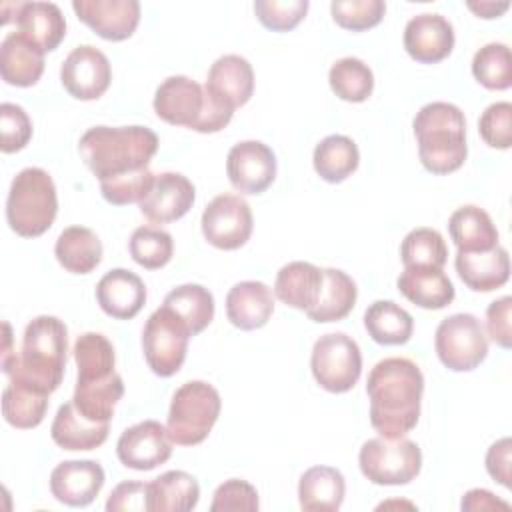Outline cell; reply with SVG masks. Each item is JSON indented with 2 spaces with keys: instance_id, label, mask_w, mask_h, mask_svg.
Returning <instances> with one entry per match:
<instances>
[{
  "instance_id": "cell-1",
  "label": "cell",
  "mask_w": 512,
  "mask_h": 512,
  "mask_svg": "<svg viewBox=\"0 0 512 512\" xmlns=\"http://www.w3.org/2000/svg\"><path fill=\"white\" fill-rule=\"evenodd\" d=\"M424 376L416 362L402 356L380 360L368 374L370 424L382 438H402L420 420Z\"/></svg>"
},
{
  "instance_id": "cell-2",
  "label": "cell",
  "mask_w": 512,
  "mask_h": 512,
  "mask_svg": "<svg viewBox=\"0 0 512 512\" xmlns=\"http://www.w3.org/2000/svg\"><path fill=\"white\" fill-rule=\"evenodd\" d=\"M66 352V324L56 316L42 314L26 324L20 352L2 360V372L8 382H20L50 396L62 384Z\"/></svg>"
},
{
  "instance_id": "cell-3",
  "label": "cell",
  "mask_w": 512,
  "mask_h": 512,
  "mask_svg": "<svg viewBox=\"0 0 512 512\" xmlns=\"http://www.w3.org/2000/svg\"><path fill=\"white\" fill-rule=\"evenodd\" d=\"M78 152L102 182L148 168L158 152V136L146 126H92L82 134Z\"/></svg>"
},
{
  "instance_id": "cell-4",
  "label": "cell",
  "mask_w": 512,
  "mask_h": 512,
  "mask_svg": "<svg viewBox=\"0 0 512 512\" xmlns=\"http://www.w3.org/2000/svg\"><path fill=\"white\" fill-rule=\"evenodd\" d=\"M422 166L432 174L456 172L466 156V118L450 102L424 104L412 120Z\"/></svg>"
},
{
  "instance_id": "cell-5",
  "label": "cell",
  "mask_w": 512,
  "mask_h": 512,
  "mask_svg": "<svg viewBox=\"0 0 512 512\" xmlns=\"http://www.w3.org/2000/svg\"><path fill=\"white\" fill-rule=\"evenodd\" d=\"M154 112L172 126H184L202 134L220 132L232 120L234 110L218 102L206 86L188 76L166 78L154 94Z\"/></svg>"
},
{
  "instance_id": "cell-6",
  "label": "cell",
  "mask_w": 512,
  "mask_h": 512,
  "mask_svg": "<svg viewBox=\"0 0 512 512\" xmlns=\"http://www.w3.org/2000/svg\"><path fill=\"white\" fill-rule=\"evenodd\" d=\"M58 196L52 176L36 166L20 170L8 190L6 222L22 238L42 236L56 220Z\"/></svg>"
},
{
  "instance_id": "cell-7",
  "label": "cell",
  "mask_w": 512,
  "mask_h": 512,
  "mask_svg": "<svg viewBox=\"0 0 512 512\" xmlns=\"http://www.w3.org/2000/svg\"><path fill=\"white\" fill-rule=\"evenodd\" d=\"M218 390L204 380L184 382L172 396L166 430L174 444L196 446L204 442L220 416Z\"/></svg>"
},
{
  "instance_id": "cell-8",
  "label": "cell",
  "mask_w": 512,
  "mask_h": 512,
  "mask_svg": "<svg viewBox=\"0 0 512 512\" xmlns=\"http://www.w3.org/2000/svg\"><path fill=\"white\" fill-rule=\"evenodd\" d=\"M364 478L378 486H402L412 482L422 468L420 446L406 436L370 438L358 452Z\"/></svg>"
},
{
  "instance_id": "cell-9",
  "label": "cell",
  "mask_w": 512,
  "mask_h": 512,
  "mask_svg": "<svg viewBox=\"0 0 512 512\" xmlns=\"http://www.w3.org/2000/svg\"><path fill=\"white\" fill-rule=\"evenodd\" d=\"M434 348L448 370L470 372L488 356V336L474 314L458 312L438 324Z\"/></svg>"
},
{
  "instance_id": "cell-10",
  "label": "cell",
  "mask_w": 512,
  "mask_h": 512,
  "mask_svg": "<svg viewBox=\"0 0 512 512\" xmlns=\"http://www.w3.org/2000/svg\"><path fill=\"white\" fill-rule=\"evenodd\" d=\"M310 368L324 390L332 394L348 392L362 374L360 346L344 332L324 334L312 346Z\"/></svg>"
},
{
  "instance_id": "cell-11",
  "label": "cell",
  "mask_w": 512,
  "mask_h": 512,
  "mask_svg": "<svg viewBox=\"0 0 512 512\" xmlns=\"http://www.w3.org/2000/svg\"><path fill=\"white\" fill-rule=\"evenodd\" d=\"M190 332L184 322L166 306L154 310L142 330V352L148 368L162 378L174 376L188 352Z\"/></svg>"
},
{
  "instance_id": "cell-12",
  "label": "cell",
  "mask_w": 512,
  "mask_h": 512,
  "mask_svg": "<svg viewBox=\"0 0 512 512\" xmlns=\"http://www.w3.org/2000/svg\"><path fill=\"white\" fill-rule=\"evenodd\" d=\"M202 234L208 244L220 250H238L254 228L250 204L238 194H218L202 212Z\"/></svg>"
},
{
  "instance_id": "cell-13",
  "label": "cell",
  "mask_w": 512,
  "mask_h": 512,
  "mask_svg": "<svg viewBox=\"0 0 512 512\" xmlns=\"http://www.w3.org/2000/svg\"><path fill=\"white\" fill-rule=\"evenodd\" d=\"M112 68L108 56L96 46H76L60 66V82L76 100H98L110 86Z\"/></svg>"
},
{
  "instance_id": "cell-14",
  "label": "cell",
  "mask_w": 512,
  "mask_h": 512,
  "mask_svg": "<svg viewBox=\"0 0 512 512\" xmlns=\"http://www.w3.org/2000/svg\"><path fill=\"white\" fill-rule=\"evenodd\" d=\"M226 174L240 194H262L276 178V156L260 140H244L230 148Z\"/></svg>"
},
{
  "instance_id": "cell-15",
  "label": "cell",
  "mask_w": 512,
  "mask_h": 512,
  "mask_svg": "<svg viewBox=\"0 0 512 512\" xmlns=\"http://www.w3.org/2000/svg\"><path fill=\"white\" fill-rule=\"evenodd\" d=\"M172 438L158 420H142L126 428L116 442L118 460L132 470H152L172 456Z\"/></svg>"
},
{
  "instance_id": "cell-16",
  "label": "cell",
  "mask_w": 512,
  "mask_h": 512,
  "mask_svg": "<svg viewBox=\"0 0 512 512\" xmlns=\"http://www.w3.org/2000/svg\"><path fill=\"white\" fill-rule=\"evenodd\" d=\"M72 8L100 38L112 42L130 38L140 22L138 0H74Z\"/></svg>"
},
{
  "instance_id": "cell-17",
  "label": "cell",
  "mask_w": 512,
  "mask_h": 512,
  "mask_svg": "<svg viewBox=\"0 0 512 512\" xmlns=\"http://www.w3.org/2000/svg\"><path fill=\"white\" fill-rule=\"evenodd\" d=\"M104 480V468L96 460H64L50 474V492L66 506L84 508L100 494Z\"/></svg>"
},
{
  "instance_id": "cell-18",
  "label": "cell",
  "mask_w": 512,
  "mask_h": 512,
  "mask_svg": "<svg viewBox=\"0 0 512 512\" xmlns=\"http://www.w3.org/2000/svg\"><path fill=\"white\" fill-rule=\"evenodd\" d=\"M194 184L180 172H160L154 176L150 192L138 204L140 212L154 224L180 220L194 204Z\"/></svg>"
},
{
  "instance_id": "cell-19",
  "label": "cell",
  "mask_w": 512,
  "mask_h": 512,
  "mask_svg": "<svg viewBox=\"0 0 512 512\" xmlns=\"http://www.w3.org/2000/svg\"><path fill=\"white\" fill-rule=\"evenodd\" d=\"M454 28L442 14H416L404 28V48L416 62L436 64L454 48Z\"/></svg>"
},
{
  "instance_id": "cell-20",
  "label": "cell",
  "mask_w": 512,
  "mask_h": 512,
  "mask_svg": "<svg viewBox=\"0 0 512 512\" xmlns=\"http://www.w3.org/2000/svg\"><path fill=\"white\" fill-rule=\"evenodd\" d=\"M204 86L218 102L236 110L254 94L252 64L244 56L224 54L210 66Z\"/></svg>"
},
{
  "instance_id": "cell-21",
  "label": "cell",
  "mask_w": 512,
  "mask_h": 512,
  "mask_svg": "<svg viewBox=\"0 0 512 512\" xmlns=\"http://www.w3.org/2000/svg\"><path fill=\"white\" fill-rule=\"evenodd\" d=\"M96 300L110 318L130 320L146 304V286L138 274L126 268H114L98 280Z\"/></svg>"
},
{
  "instance_id": "cell-22",
  "label": "cell",
  "mask_w": 512,
  "mask_h": 512,
  "mask_svg": "<svg viewBox=\"0 0 512 512\" xmlns=\"http://www.w3.org/2000/svg\"><path fill=\"white\" fill-rule=\"evenodd\" d=\"M274 312V294L260 280L234 284L226 294V316L240 330H258Z\"/></svg>"
},
{
  "instance_id": "cell-23",
  "label": "cell",
  "mask_w": 512,
  "mask_h": 512,
  "mask_svg": "<svg viewBox=\"0 0 512 512\" xmlns=\"http://www.w3.org/2000/svg\"><path fill=\"white\" fill-rule=\"evenodd\" d=\"M16 32L34 42L42 52H52L66 36V18L54 2H18Z\"/></svg>"
},
{
  "instance_id": "cell-24",
  "label": "cell",
  "mask_w": 512,
  "mask_h": 512,
  "mask_svg": "<svg viewBox=\"0 0 512 512\" xmlns=\"http://www.w3.org/2000/svg\"><path fill=\"white\" fill-rule=\"evenodd\" d=\"M324 286V270L304 262L294 260L284 264L274 280V296L290 308L308 312L316 306Z\"/></svg>"
},
{
  "instance_id": "cell-25",
  "label": "cell",
  "mask_w": 512,
  "mask_h": 512,
  "mask_svg": "<svg viewBox=\"0 0 512 512\" xmlns=\"http://www.w3.org/2000/svg\"><path fill=\"white\" fill-rule=\"evenodd\" d=\"M454 266L460 280L474 292H492L510 278V258L500 244L486 252H456Z\"/></svg>"
},
{
  "instance_id": "cell-26",
  "label": "cell",
  "mask_w": 512,
  "mask_h": 512,
  "mask_svg": "<svg viewBox=\"0 0 512 512\" xmlns=\"http://www.w3.org/2000/svg\"><path fill=\"white\" fill-rule=\"evenodd\" d=\"M44 54L20 32H10L0 44V74L10 86H34L44 72Z\"/></svg>"
},
{
  "instance_id": "cell-27",
  "label": "cell",
  "mask_w": 512,
  "mask_h": 512,
  "mask_svg": "<svg viewBox=\"0 0 512 512\" xmlns=\"http://www.w3.org/2000/svg\"><path fill=\"white\" fill-rule=\"evenodd\" d=\"M396 286L414 306L442 310L454 300V284L442 268H404Z\"/></svg>"
},
{
  "instance_id": "cell-28",
  "label": "cell",
  "mask_w": 512,
  "mask_h": 512,
  "mask_svg": "<svg viewBox=\"0 0 512 512\" xmlns=\"http://www.w3.org/2000/svg\"><path fill=\"white\" fill-rule=\"evenodd\" d=\"M110 422H92L84 418L72 402H66L58 408L52 426L50 436L54 444H58L62 450H94L102 446L108 438Z\"/></svg>"
},
{
  "instance_id": "cell-29",
  "label": "cell",
  "mask_w": 512,
  "mask_h": 512,
  "mask_svg": "<svg viewBox=\"0 0 512 512\" xmlns=\"http://www.w3.org/2000/svg\"><path fill=\"white\" fill-rule=\"evenodd\" d=\"M448 232L458 252H486L498 246V230L490 214L474 204L460 206L450 214Z\"/></svg>"
},
{
  "instance_id": "cell-30",
  "label": "cell",
  "mask_w": 512,
  "mask_h": 512,
  "mask_svg": "<svg viewBox=\"0 0 512 512\" xmlns=\"http://www.w3.org/2000/svg\"><path fill=\"white\" fill-rule=\"evenodd\" d=\"M344 494V476L332 466H312L300 476L298 500L306 512H336L344 502Z\"/></svg>"
},
{
  "instance_id": "cell-31",
  "label": "cell",
  "mask_w": 512,
  "mask_h": 512,
  "mask_svg": "<svg viewBox=\"0 0 512 512\" xmlns=\"http://www.w3.org/2000/svg\"><path fill=\"white\" fill-rule=\"evenodd\" d=\"M198 498V480L184 470H168L148 482V512H188Z\"/></svg>"
},
{
  "instance_id": "cell-32",
  "label": "cell",
  "mask_w": 512,
  "mask_h": 512,
  "mask_svg": "<svg viewBox=\"0 0 512 512\" xmlns=\"http://www.w3.org/2000/svg\"><path fill=\"white\" fill-rule=\"evenodd\" d=\"M58 264L72 274H88L102 260V242L94 230L86 226H68L54 244Z\"/></svg>"
},
{
  "instance_id": "cell-33",
  "label": "cell",
  "mask_w": 512,
  "mask_h": 512,
  "mask_svg": "<svg viewBox=\"0 0 512 512\" xmlns=\"http://www.w3.org/2000/svg\"><path fill=\"white\" fill-rule=\"evenodd\" d=\"M122 394V376L114 372L100 380H76L72 404L84 418L92 422H110Z\"/></svg>"
},
{
  "instance_id": "cell-34",
  "label": "cell",
  "mask_w": 512,
  "mask_h": 512,
  "mask_svg": "<svg viewBox=\"0 0 512 512\" xmlns=\"http://www.w3.org/2000/svg\"><path fill=\"white\" fill-rule=\"evenodd\" d=\"M358 298L356 282L338 268H324V286L320 298L312 310H308V318L318 324L338 322L346 318Z\"/></svg>"
},
{
  "instance_id": "cell-35",
  "label": "cell",
  "mask_w": 512,
  "mask_h": 512,
  "mask_svg": "<svg viewBox=\"0 0 512 512\" xmlns=\"http://www.w3.org/2000/svg\"><path fill=\"white\" fill-rule=\"evenodd\" d=\"M368 336L384 346L406 344L414 332V318L392 300H376L364 312Z\"/></svg>"
},
{
  "instance_id": "cell-36",
  "label": "cell",
  "mask_w": 512,
  "mask_h": 512,
  "mask_svg": "<svg viewBox=\"0 0 512 512\" xmlns=\"http://www.w3.org/2000/svg\"><path fill=\"white\" fill-rule=\"evenodd\" d=\"M312 164L322 180L338 184L356 172L360 164V152L352 138L344 134H330L316 144Z\"/></svg>"
},
{
  "instance_id": "cell-37",
  "label": "cell",
  "mask_w": 512,
  "mask_h": 512,
  "mask_svg": "<svg viewBox=\"0 0 512 512\" xmlns=\"http://www.w3.org/2000/svg\"><path fill=\"white\" fill-rule=\"evenodd\" d=\"M162 306L184 322L190 336L200 334L214 320V296L202 284H182L170 290Z\"/></svg>"
},
{
  "instance_id": "cell-38",
  "label": "cell",
  "mask_w": 512,
  "mask_h": 512,
  "mask_svg": "<svg viewBox=\"0 0 512 512\" xmlns=\"http://www.w3.org/2000/svg\"><path fill=\"white\" fill-rule=\"evenodd\" d=\"M48 398V394H42L26 384L8 382L2 392V416L14 428H36L46 416Z\"/></svg>"
},
{
  "instance_id": "cell-39",
  "label": "cell",
  "mask_w": 512,
  "mask_h": 512,
  "mask_svg": "<svg viewBox=\"0 0 512 512\" xmlns=\"http://www.w3.org/2000/svg\"><path fill=\"white\" fill-rule=\"evenodd\" d=\"M78 380H100L114 374L116 354L112 342L100 332H84L74 342Z\"/></svg>"
},
{
  "instance_id": "cell-40",
  "label": "cell",
  "mask_w": 512,
  "mask_h": 512,
  "mask_svg": "<svg viewBox=\"0 0 512 512\" xmlns=\"http://www.w3.org/2000/svg\"><path fill=\"white\" fill-rule=\"evenodd\" d=\"M328 84L340 100L364 102L374 90V74L360 58L346 56L330 66Z\"/></svg>"
},
{
  "instance_id": "cell-41",
  "label": "cell",
  "mask_w": 512,
  "mask_h": 512,
  "mask_svg": "<svg viewBox=\"0 0 512 512\" xmlns=\"http://www.w3.org/2000/svg\"><path fill=\"white\" fill-rule=\"evenodd\" d=\"M400 258L404 268H442L448 260V248L438 230L420 226L404 236Z\"/></svg>"
},
{
  "instance_id": "cell-42",
  "label": "cell",
  "mask_w": 512,
  "mask_h": 512,
  "mask_svg": "<svg viewBox=\"0 0 512 512\" xmlns=\"http://www.w3.org/2000/svg\"><path fill=\"white\" fill-rule=\"evenodd\" d=\"M128 250L138 266L158 270L172 260L174 240L170 232L158 226H138L130 236Z\"/></svg>"
},
{
  "instance_id": "cell-43",
  "label": "cell",
  "mask_w": 512,
  "mask_h": 512,
  "mask_svg": "<svg viewBox=\"0 0 512 512\" xmlns=\"http://www.w3.org/2000/svg\"><path fill=\"white\" fill-rule=\"evenodd\" d=\"M474 78L488 90H508L512 86V56L502 42L482 46L472 58Z\"/></svg>"
},
{
  "instance_id": "cell-44",
  "label": "cell",
  "mask_w": 512,
  "mask_h": 512,
  "mask_svg": "<svg viewBox=\"0 0 512 512\" xmlns=\"http://www.w3.org/2000/svg\"><path fill=\"white\" fill-rule=\"evenodd\" d=\"M334 22L352 32H362L380 24L386 12V2L382 0H334L330 4Z\"/></svg>"
},
{
  "instance_id": "cell-45",
  "label": "cell",
  "mask_w": 512,
  "mask_h": 512,
  "mask_svg": "<svg viewBox=\"0 0 512 512\" xmlns=\"http://www.w3.org/2000/svg\"><path fill=\"white\" fill-rule=\"evenodd\" d=\"M308 12V0H256L254 14L260 24L274 32L296 28Z\"/></svg>"
},
{
  "instance_id": "cell-46",
  "label": "cell",
  "mask_w": 512,
  "mask_h": 512,
  "mask_svg": "<svg viewBox=\"0 0 512 512\" xmlns=\"http://www.w3.org/2000/svg\"><path fill=\"white\" fill-rule=\"evenodd\" d=\"M154 176L156 174H152L150 168H144V170H138L132 174L102 180L100 192H102L104 200L114 206H126V204H134V202L140 204L144 200V196L150 192Z\"/></svg>"
},
{
  "instance_id": "cell-47",
  "label": "cell",
  "mask_w": 512,
  "mask_h": 512,
  "mask_svg": "<svg viewBox=\"0 0 512 512\" xmlns=\"http://www.w3.org/2000/svg\"><path fill=\"white\" fill-rule=\"evenodd\" d=\"M480 138L498 150H508L512 144V104L494 102L490 104L478 120Z\"/></svg>"
},
{
  "instance_id": "cell-48",
  "label": "cell",
  "mask_w": 512,
  "mask_h": 512,
  "mask_svg": "<svg viewBox=\"0 0 512 512\" xmlns=\"http://www.w3.org/2000/svg\"><path fill=\"white\" fill-rule=\"evenodd\" d=\"M0 132H2L0 148L4 154L22 150L32 138V122H30L26 110L14 102H2L0 104Z\"/></svg>"
},
{
  "instance_id": "cell-49",
  "label": "cell",
  "mask_w": 512,
  "mask_h": 512,
  "mask_svg": "<svg viewBox=\"0 0 512 512\" xmlns=\"http://www.w3.org/2000/svg\"><path fill=\"white\" fill-rule=\"evenodd\" d=\"M260 508L256 488L240 478H230L214 490L212 512H256Z\"/></svg>"
},
{
  "instance_id": "cell-50",
  "label": "cell",
  "mask_w": 512,
  "mask_h": 512,
  "mask_svg": "<svg viewBox=\"0 0 512 512\" xmlns=\"http://www.w3.org/2000/svg\"><path fill=\"white\" fill-rule=\"evenodd\" d=\"M108 512H142L148 510V484L126 480L120 482L106 500Z\"/></svg>"
},
{
  "instance_id": "cell-51",
  "label": "cell",
  "mask_w": 512,
  "mask_h": 512,
  "mask_svg": "<svg viewBox=\"0 0 512 512\" xmlns=\"http://www.w3.org/2000/svg\"><path fill=\"white\" fill-rule=\"evenodd\" d=\"M510 312H512V298L502 296L486 308V336L502 348H510L512 344V330H510Z\"/></svg>"
},
{
  "instance_id": "cell-52",
  "label": "cell",
  "mask_w": 512,
  "mask_h": 512,
  "mask_svg": "<svg viewBox=\"0 0 512 512\" xmlns=\"http://www.w3.org/2000/svg\"><path fill=\"white\" fill-rule=\"evenodd\" d=\"M510 454H512V442L510 438L496 440L488 452H486V470L490 478L504 488H510Z\"/></svg>"
},
{
  "instance_id": "cell-53",
  "label": "cell",
  "mask_w": 512,
  "mask_h": 512,
  "mask_svg": "<svg viewBox=\"0 0 512 512\" xmlns=\"http://www.w3.org/2000/svg\"><path fill=\"white\" fill-rule=\"evenodd\" d=\"M462 510H496V508H508V502L496 498L490 490L484 488H472L462 496Z\"/></svg>"
},
{
  "instance_id": "cell-54",
  "label": "cell",
  "mask_w": 512,
  "mask_h": 512,
  "mask_svg": "<svg viewBox=\"0 0 512 512\" xmlns=\"http://www.w3.org/2000/svg\"><path fill=\"white\" fill-rule=\"evenodd\" d=\"M466 6H468V10H472L480 18H498L510 8V2L484 0V2H466Z\"/></svg>"
},
{
  "instance_id": "cell-55",
  "label": "cell",
  "mask_w": 512,
  "mask_h": 512,
  "mask_svg": "<svg viewBox=\"0 0 512 512\" xmlns=\"http://www.w3.org/2000/svg\"><path fill=\"white\" fill-rule=\"evenodd\" d=\"M4 326V346H2V360L10 358L16 350H12V328L8 322L2 324Z\"/></svg>"
}]
</instances>
